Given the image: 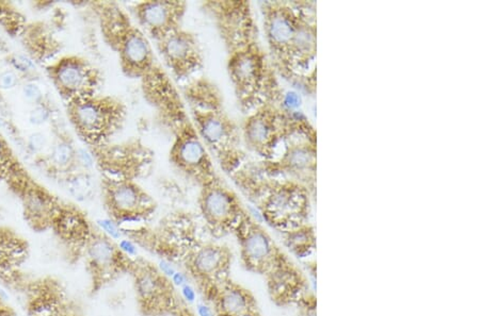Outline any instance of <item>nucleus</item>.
Segmentation results:
<instances>
[{"instance_id": "nucleus-1", "label": "nucleus", "mask_w": 480, "mask_h": 316, "mask_svg": "<svg viewBox=\"0 0 480 316\" xmlns=\"http://www.w3.org/2000/svg\"><path fill=\"white\" fill-rule=\"evenodd\" d=\"M202 9L216 26L228 55L226 71L242 111L272 97L264 53L256 42L250 5L244 1H205Z\"/></svg>"}, {"instance_id": "nucleus-2", "label": "nucleus", "mask_w": 480, "mask_h": 316, "mask_svg": "<svg viewBox=\"0 0 480 316\" xmlns=\"http://www.w3.org/2000/svg\"><path fill=\"white\" fill-rule=\"evenodd\" d=\"M142 96L171 138L170 163L197 187L218 176L179 86L159 62L140 80Z\"/></svg>"}, {"instance_id": "nucleus-3", "label": "nucleus", "mask_w": 480, "mask_h": 316, "mask_svg": "<svg viewBox=\"0 0 480 316\" xmlns=\"http://www.w3.org/2000/svg\"><path fill=\"white\" fill-rule=\"evenodd\" d=\"M233 236L238 244L242 268L264 279L267 293L274 306H295L311 290L306 272L248 211L237 225Z\"/></svg>"}, {"instance_id": "nucleus-4", "label": "nucleus", "mask_w": 480, "mask_h": 316, "mask_svg": "<svg viewBox=\"0 0 480 316\" xmlns=\"http://www.w3.org/2000/svg\"><path fill=\"white\" fill-rule=\"evenodd\" d=\"M179 91L209 155L231 177L242 169L245 153L240 131L226 110L220 88L199 75L181 84Z\"/></svg>"}, {"instance_id": "nucleus-5", "label": "nucleus", "mask_w": 480, "mask_h": 316, "mask_svg": "<svg viewBox=\"0 0 480 316\" xmlns=\"http://www.w3.org/2000/svg\"><path fill=\"white\" fill-rule=\"evenodd\" d=\"M91 6L98 17L103 39L116 53L124 76L141 80L158 63L151 39L118 3L98 1Z\"/></svg>"}, {"instance_id": "nucleus-6", "label": "nucleus", "mask_w": 480, "mask_h": 316, "mask_svg": "<svg viewBox=\"0 0 480 316\" xmlns=\"http://www.w3.org/2000/svg\"><path fill=\"white\" fill-rule=\"evenodd\" d=\"M231 177L256 203L265 222L278 232L283 233L308 223L311 210L310 199L300 185L276 180H254L242 169Z\"/></svg>"}, {"instance_id": "nucleus-7", "label": "nucleus", "mask_w": 480, "mask_h": 316, "mask_svg": "<svg viewBox=\"0 0 480 316\" xmlns=\"http://www.w3.org/2000/svg\"><path fill=\"white\" fill-rule=\"evenodd\" d=\"M0 284L21 302L28 316H88L62 280L25 268L0 274Z\"/></svg>"}, {"instance_id": "nucleus-8", "label": "nucleus", "mask_w": 480, "mask_h": 316, "mask_svg": "<svg viewBox=\"0 0 480 316\" xmlns=\"http://www.w3.org/2000/svg\"><path fill=\"white\" fill-rule=\"evenodd\" d=\"M69 120L91 149L110 144L127 118V106L110 95H91L66 104Z\"/></svg>"}, {"instance_id": "nucleus-9", "label": "nucleus", "mask_w": 480, "mask_h": 316, "mask_svg": "<svg viewBox=\"0 0 480 316\" xmlns=\"http://www.w3.org/2000/svg\"><path fill=\"white\" fill-rule=\"evenodd\" d=\"M100 191L108 219L120 230L149 224L157 211L155 199L136 178L102 174Z\"/></svg>"}, {"instance_id": "nucleus-10", "label": "nucleus", "mask_w": 480, "mask_h": 316, "mask_svg": "<svg viewBox=\"0 0 480 316\" xmlns=\"http://www.w3.org/2000/svg\"><path fill=\"white\" fill-rule=\"evenodd\" d=\"M128 276L141 316H173L184 301L171 279L148 259H132Z\"/></svg>"}, {"instance_id": "nucleus-11", "label": "nucleus", "mask_w": 480, "mask_h": 316, "mask_svg": "<svg viewBox=\"0 0 480 316\" xmlns=\"http://www.w3.org/2000/svg\"><path fill=\"white\" fill-rule=\"evenodd\" d=\"M132 259L121 250L118 242L96 225L80 260L88 274L90 296L98 295L123 276H128Z\"/></svg>"}, {"instance_id": "nucleus-12", "label": "nucleus", "mask_w": 480, "mask_h": 316, "mask_svg": "<svg viewBox=\"0 0 480 316\" xmlns=\"http://www.w3.org/2000/svg\"><path fill=\"white\" fill-rule=\"evenodd\" d=\"M199 187L197 208L205 230L216 240L233 234L247 213L236 193L219 175Z\"/></svg>"}, {"instance_id": "nucleus-13", "label": "nucleus", "mask_w": 480, "mask_h": 316, "mask_svg": "<svg viewBox=\"0 0 480 316\" xmlns=\"http://www.w3.org/2000/svg\"><path fill=\"white\" fill-rule=\"evenodd\" d=\"M155 48L175 84H185L204 68L202 45L197 35L184 27L155 42Z\"/></svg>"}, {"instance_id": "nucleus-14", "label": "nucleus", "mask_w": 480, "mask_h": 316, "mask_svg": "<svg viewBox=\"0 0 480 316\" xmlns=\"http://www.w3.org/2000/svg\"><path fill=\"white\" fill-rule=\"evenodd\" d=\"M49 78L65 102L98 94L103 77L98 68L84 57L70 55L47 68Z\"/></svg>"}, {"instance_id": "nucleus-15", "label": "nucleus", "mask_w": 480, "mask_h": 316, "mask_svg": "<svg viewBox=\"0 0 480 316\" xmlns=\"http://www.w3.org/2000/svg\"><path fill=\"white\" fill-rule=\"evenodd\" d=\"M290 128L292 124L283 112L264 102L242 124V140L249 149L272 158L278 143L292 133Z\"/></svg>"}, {"instance_id": "nucleus-16", "label": "nucleus", "mask_w": 480, "mask_h": 316, "mask_svg": "<svg viewBox=\"0 0 480 316\" xmlns=\"http://www.w3.org/2000/svg\"><path fill=\"white\" fill-rule=\"evenodd\" d=\"M19 171L15 167L10 177L13 178L12 189L21 201L24 219L35 232L51 231L63 201Z\"/></svg>"}, {"instance_id": "nucleus-17", "label": "nucleus", "mask_w": 480, "mask_h": 316, "mask_svg": "<svg viewBox=\"0 0 480 316\" xmlns=\"http://www.w3.org/2000/svg\"><path fill=\"white\" fill-rule=\"evenodd\" d=\"M188 5L179 0H144L130 6V15L152 43L183 27Z\"/></svg>"}, {"instance_id": "nucleus-18", "label": "nucleus", "mask_w": 480, "mask_h": 316, "mask_svg": "<svg viewBox=\"0 0 480 316\" xmlns=\"http://www.w3.org/2000/svg\"><path fill=\"white\" fill-rule=\"evenodd\" d=\"M96 227L82 209L63 201L51 231L62 246L66 260L75 264L82 260L85 246Z\"/></svg>"}, {"instance_id": "nucleus-19", "label": "nucleus", "mask_w": 480, "mask_h": 316, "mask_svg": "<svg viewBox=\"0 0 480 316\" xmlns=\"http://www.w3.org/2000/svg\"><path fill=\"white\" fill-rule=\"evenodd\" d=\"M201 297L211 308L213 316L262 315L254 294L232 277L211 286Z\"/></svg>"}, {"instance_id": "nucleus-20", "label": "nucleus", "mask_w": 480, "mask_h": 316, "mask_svg": "<svg viewBox=\"0 0 480 316\" xmlns=\"http://www.w3.org/2000/svg\"><path fill=\"white\" fill-rule=\"evenodd\" d=\"M264 25L270 50L281 70L290 71V50L297 28L298 17L282 3H266Z\"/></svg>"}, {"instance_id": "nucleus-21", "label": "nucleus", "mask_w": 480, "mask_h": 316, "mask_svg": "<svg viewBox=\"0 0 480 316\" xmlns=\"http://www.w3.org/2000/svg\"><path fill=\"white\" fill-rule=\"evenodd\" d=\"M30 256V245L17 230L0 226V274L23 268Z\"/></svg>"}, {"instance_id": "nucleus-22", "label": "nucleus", "mask_w": 480, "mask_h": 316, "mask_svg": "<svg viewBox=\"0 0 480 316\" xmlns=\"http://www.w3.org/2000/svg\"><path fill=\"white\" fill-rule=\"evenodd\" d=\"M281 236L284 246L292 256L299 260H308L315 254V229L308 223L285 231L281 233Z\"/></svg>"}, {"instance_id": "nucleus-23", "label": "nucleus", "mask_w": 480, "mask_h": 316, "mask_svg": "<svg viewBox=\"0 0 480 316\" xmlns=\"http://www.w3.org/2000/svg\"><path fill=\"white\" fill-rule=\"evenodd\" d=\"M64 183L69 193L77 201H88L96 191L94 179L86 169L65 177Z\"/></svg>"}, {"instance_id": "nucleus-24", "label": "nucleus", "mask_w": 480, "mask_h": 316, "mask_svg": "<svg viewBox=\"0 0 480 316\" xmlns=\"http://www.w3.org/2000/svg\"><path fill=\"white\" fill-rule=\"evenodd\" d=\"M297 316H317V298L313 290L306 292L296 304Z\"/></svg>"}, {"instance_id": "nucleus-25", "label": "nucleus", "mask_w": 480, "mask_h": 316, "mask_svg": "<svg viewBox=\"0 0 480 316\" xmlns=\"http://www.w3.org/2000/svg\"><path fill=\"white\" fill-rule=\"evenodd\" d=\"M17 167V163L13 161L9 146L3 139V136H0V178L11 175Z\"/></svg>"}, {"instance_id": "nucleus-26", "label": "nucleus", "mask_w": 480, "mask_h": 316, "mask_svg": "<svg viewBox=\"0 0 480 316\" xmlns=\"http://www.w3.org/2000/svg\"><path fill=\"white\" fill-rule=\"evenodd\" d=\"M49 118H51V111L45 104H43V102L35 104V108L31 110L30 114H29V120L33 125H43L49 120Z\"/></svg>"}, {"instance_id": "nucleus-27", "label": "nucleus", "mask_w": 480, "mask_h": 316, "mask_svg": "<svg viewBox=\"0 0 480 316\" xmlns=\"http://www.w3.org/2000/svg\"><path fill=\"white\" fill-rule=\"evenodd\" d=\"M23 94L27 100L35 102V104H41L43 98V92L35 82H28L23 86Z\"/></svg>"}, {"instance_id": "nucleus-28", "label": "nucleus", "mask_w": 480, "mask_h": 316, "mask_svg": "<svg viewBox=\"0 0 480 316\" xmlns=\"http://www.w3.org/2000/svg\"><path fill=\"white\" fill-rule=\"evenodd\" d=\"M19 84V76L13 71H7L0 75V86L5 90H11Z\"/></svg>"}, {"instance_id": "nucleus-29", "label": "nucleus", "mask_w": 480, "mask_h": 316, "mask_svg": "<svg viewBox=\"0 0 480 316\" xmlns=\"http://www.w3.org/2000/svg\"><path fill=\"white\" fill-rule=\"evenodd\" d=\"M47 138L42 132H35L29 136L28 145L33 151H41L46 146Z\"/></svg>"}, {"instance_id": "nucleus-30", "label": "nucleus", "mask_w": 480, "mask_h": 316, "mask_svg": "<svg viewBox=\"0 0 480 316\" xmlns=\"http://www.w3.org/2000/svg\"><path fill=\"white\" fill-rule=\"evenodd\" d=\"M11 62L15 70L21 73L29 72V71L33 70V67H35L33 61L26 56H15V58L12 59Z\"/></svg>"}, {"instance_id": "nucleus-31", "label": "nucleus", "mask_w": 480, "mask_h": 316, "mask_svg": "<svg viewBox=\"0 0 480 316\" xmlns=\"http://www.w3.org/2000/svg\"><path fill=\"white\" fill-rule=\"evenodd\" d=\"M0 316H17L15 308L10 305L1 292H0Z\"/></svg>"}, {"instance_id": "nucleus-32", "label": "nucleus", "mask_w": 480, "mask_h": 316, "mask_svg": "<svg viewBox=\"0 0 480 316\" xmlns=\"http://www.w3.org/2000/svg\"><path fill=\"white\" fill-rule=\"evenodd\" d=\"M285 104L287 108H297L300 104V98L298 97V95L295 93H290L287 94L285 98Z\"/></svg>"}, {"instance_id": "nucleus-33", "label": "nucleus", "mask_w": 480, "mask_h": 316, "mask_svg": "<svg viewBox=\"0 0 480 316\" xmlns=\"http://www.w3.org/2000/svg\"><path fill=\"white\" fill-rule=\"evenodd\" d=\"M260 316H263V315H260Z\"/></svg>"}]
</instances>
